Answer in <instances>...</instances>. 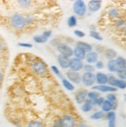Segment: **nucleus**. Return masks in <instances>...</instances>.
Segmentation results:
<instances>
[{"instance_id":"obj_1","label":"nucleus","mask_w":126,"mask_h":127,"mask_svg":"<svg viewBox=\"0 0 126 127\" xmlns=\"http://www.w3.org/2000/svg\"><path fill=\"white\" fill-rule=\"evenodd\" d=\"M11 24L16 29H21L25 27L27 24V19L23 16L20 14H14L11 17Z\"/></svg>"},{"instance_id":"obj_2","label":"nucleus","mask_w":126,"mask_h":127,"mask_svg":"<svg viewBox=\"0 0 126 127\" xmlns=\"http://www.w3.org/2000/svg\"><path fill=\"white\" fill-rule=\"evenodd\" d=\"M73 11L79 17L84 16L87 12V6L84 0H75L73 5Z\"/></svg>"},{"instance_id":"obj_3","label":"nucleus","mask_w":126,"mask_h":127,"mask_svg":"<svg viewBox=\"0 0 126 127\" xmlns=\"http://www.w3.org/2000/svg\"><path fill=\"white\" fill-rule=\"evenodd\" d=\"M108 83L110 86L116 87L117 89H126V80L117 79L115 76H112V75H109L108 76Z\"/></svg>"},{"instance_id":"obj_4","label":"nucleus","mask_w":126,"mask_h":127,"mask_svg":"<svg viewBox=\"0 0 126 127\" xmlns=\"http://www.w3.org/2000/svg\"><path fill=\"white\" fill-rule=\"evenodd\" d=\"M32 68H33V71L36 75H38V76H43L47 72V67L46 64L40 60L34 62Z\"/></svg>"},{"instance_id":"obj_5","label":"nucleus","mask_w":126,"mask_h":127,"mask_svg":"<svg viewBox=\"0 0 126 127\" xmlns=\"http://www.w3.org/2000/svg\"><path fill=\"white\" fill-rule=\"evenodd\" d=\"M81 83L86 86H91L95 83V74L91 72H85L81 75Z\"/></svg>"},{"instance_id":"obj_6","label":"nucleus","mask_w":126,"mask_h":127,"mask_svg":"<svg viewBox=\"0 0 126 127\" xmlns=\"http://www.w3.org/2000/svg\"><path fill=\"white\" fill-rule=\"evenodd\" d=\"M57 51L61 55H63L66 57L70 58L72 56H73V50L66 43L60 42L57 45Z\"/></svg>"},{"instance_id":"obj_7","label":"nucleus","mask_w":126,"mask_h":127,"mask_svg":"<svg viewBox=\"0 0 126 127\" xmlns=\"http://www.w3.org/2000/svg\"><path fill=\"white\" fill-rule=\"evenodd\" d=\"M83 67H84V63L81 59L76 58V57H73V58L70 59V69L71 70L80 72V70L83 69Z\"/></svg>"},{"instance_id":"obj_8","label":"nucleus","mask_w":126,"mask_h":127,"mask_svg":"<svg viewBox=\"0 0 126 127\" xmlns=\"http://www.w3.org/2000/svg\"><path fill=\"white\" fill-rule=\"evenodd\" d=\"M66 75L67 79L72 83L75 84H79L81 83V76L78 72L70 69L66 72Z\"/></svg>"},{"instance_id":"obj_9","label":"nucleus","mask_w":126,"mask_h":127,"mask_svg":"<svg viewBox=\"0 0 126 127\" xmlns=\"http://www.w3.org/2000/svg\"><path fill=\"white\" fill-rule=\"evenodd\" d=\"M87 98V91L86 89H80L78 90L74 96L75 101L79 105H81L82 103L85 102V100Z\"/></svg>"},{"instance_id":"obj_10","label":"nucleus","mask_w":126,"mask_h":127,"mask_svg":"<svg viewBox=\"0 0 126 127\" xmlns=\"http://www.w3.org/2000/svg\"><path fill=\"white\" fill-rule=\"evenodd\" d=\"M92 89L94 90H97L100 91L102 93H114L118 90V89L115 86H107L106 84L105 85H98V86H94L92 87Z\"/></svg>"},{"instance_id":"obj_11","label":"nucleus","mask_w":126,"mask_h":127,"mask_svg":"<svg viewBox=\"0 0 126 127\" xmlns=\"http://www.w3.org/2000/svg\"><path fill=\"white\" fill-rule=\"evenodd\" d=\"M57 60L58 63L61 65L62 69H69L70 68V59L69 57H66L63 55L60 54L57 57Z\"/></svg>"},{"instance_id":"obj_12","label":"nucleus","mask_w":126,"mask_h":127,"mask_svg":"<svg viewBox=\"0 0 126 127\" xmlns=\"http://www.w3.org/2000/svg\"><path fill=\"white\" fill-rule=\"evenodd\" d=\"M98 58H99V54L98 52L91 51L87 53L85 60L89 64H94L98 60Z\"/></svg>"},{"instance_id":"obj_13","label":"nucleus","mask_w":126,"mask_h":127,"mask_svg":"<svg viewBox=\"0 0 126 127\" xmlns=\"http://www.w3.org/2000/svg\"><path fill=\"white\" fill-rule=\"evenodd\" d=\"M108 76L105 73L98 72L95 74V82L98 85H105L108 83Z\"/></svg>"},{"instance_id":"obj_14","label":"nucleus","mask_w":126,"mask_h":127,"mask_svg":"<svg viewBox=\"0 0 126 127\" xmlns=\"http://www.w3.org/2000/svg\"><path fill=\"white\" fill-rule=\"evenodd\" d=\"M101 7V0H91L87 4V8L91 12H95L98 11Z\"/></svg>"},{"instance_id":"obj_15","label":"nucleus","mask_w":126,"mask_h":127,"mask_svg":"<svg viewBox=\"0 0 126 127\" xmlns=\"http://www.w3.org/2000/svg\"><path fill=\"white\" fill-rule=\"evenodd\" d=\"M62 121V126L66 127H72L75 126V120L73 116L70 115H66L61 119Z\"/></svg>"},{"instance_id":"obj_16","label":"nucleus","mask_w":126,"mask_h":127,"mask_svg":"<svg viewBox=\"0 0 126 127\" xmlns=\"http://www.w3.org/2000/svg\"><path fill=\"white\" fill-rule=\"evenodd\" d=\"M86 54H87V52L79 46H76L73 49V56L76 58H78L81 60H83V59H85V57H86Z\"/></svg>"},{"instance_id":"obj_17","label":"nucleus","mask_w":126,"mask_h":127,"mask_svg":"<svg viewBox=\"0 0 126 127\" xmlns=\"http://www.w3.org/2000/svg\"><path fill=\"white\" fill-rule=\"evenodd\" d=\"M108 120V126L114 127L116 125V114L114 111L111 110L107 113L106 116Z\"/></svg>"},{"instance_id":"obj_18","label":"nucleus","mask_w":126,"mask_h":127,"mask_svg":"<svg viewBox=\"0 0 126 127\" xmlns=\"http://www.w3.org/2000/svg\"><path fill=\"white\" fill-rule=\"evenodd\" d=\"M107 68H108V71L111 72H116L118 71V69H119V67H118V65L117 64L115 59L108 60V62L107 63Z\"/></svg>"},{"instance_id":"obj_19","label":"nucleus","mask_w":126,"mask_h":127,"mask_svg":"<svg viewBox=\"0 0 126 127\" xmlns=\"http://www.w3.org/2000/svg\"><path fill=\"white\" fill-rule=\"evenodd\" d=\"M101 106L102 111H104L105 113H108V112L114 109V103H112V102H110L108 99H105V101L103 102L102 105Z\"/></svg>"},{"instance_id":"obj_20","label":"nucleus","mask_w":126,"mask_h":127,"mask_svg":"<svg viewBox=\"0 0 126 127\" xmlns=\"http://www.w3.org/2000/svg\"><path fill=\"white\" fill-rule=\"evenodd\" d=\"M93 108V105L91 104V100L87 98L85 102L82 103V106H81V110L84 113H88V112L91 111Z\"/></svg>"},{"instance_id":"obj_21","label":"nucleus","mask_w":126,"mask_h":127,"mask_svg":"<svg viewBox=\"0 0 126 127\" xmlns=\"http://www.w3.org/2000/svg\"><path fill=\"white\" fill-rule=\"evenodd\" d=\"M104 55H105V58L108 60L110 59H114L117 57V53L112 49H107L104 52Z\"/></svg>"},{"instance_id":"obj_22","label":"nucleus","mask_w":126,"mask_h":127,"mask_svg":"<svg viewBox=\"0 0 126 127\" xmlns=\"http://www.w3.org/2000/svg\"><path fill=\"white\" fill-rule=\"evenodd\" d=\"M76 46H79L80 48L84 49L87 53L88 52H91L92 51V49H93V46H91V44L89 43H87V42H84L83 41H79L76 43Z\"/></svg>"},{"instance_id":"obj_23","label":"nucleus","mask_w":126,"mask_h":127,"mask_svg":"<svg viewBox=\"0 0 126 127\" xmlns=\"http://www.w3.org/2000/svg\"><path fill=\"white\" fill-rule=\"evenodd\" d=\"M62 83H63V86L66 88V89H67L68 91H73L74 90V86H73L71 83L70 81L66 79H62Z\"/></svg>"},{"instance_id":"obj_24","label":"nucleus","mask_w":126,"mask_h":127,"mask_svg":"<svg viewBox=\"0 0 126 127\" xmlns=\"http://www.w3.org/2000/svg\"><path fill=\"white\" fill-rule=\"evenodd\" d=\"M116 73H117V76H118V79L126 80V67L119 68L116 72Z\"/></svg>"},{"instance_id":"obj_25","label":"nucleus","mask_w":126,"mask_h":127,"mask_svg":"<svg viewBox=\"0 0 126 127\" xmlns=\"http://www.w3.org/2000/svg\"><path fill=\"white\" fill-rule=\"evenodd\" d=\"M104 116H105V112L101 110V111H98V112H96V113H93L91 116V119H94V120H98V119H102Z\"/></svg>"},{"instance_id":"obj_26","label":"nucleus","mask_w":126,"mask_h":127,"mask_svg":"<svg viewBox=\"0 0 126 127\" xmlns=\"http://www.w3.org/2000/svg\"><path fill=\"white\" fill-rule=\"evenodd\" d=\"M77 19L75 16H71L67 19V25L69 27H74L77 26Z\"/></svg>"},{"instance_id":"obj_27","label":"nucleus","mask_w":126,"mask_h":127,"mask_svg":"<svg viewBox=\"0 0 126 127\" xmlns=\"http://www.w3.org/2000/svg\"><path fill=\"white\" fill-rule=\"evenodd\" d=\"M116 62L119 68H122V67H126V59L122 56H118L116 57Z\"/></svg>"},{"instance_id":"obj_28","label":"nucleus","mask_w":126,"mask_h":127,"mask_svg":"<svg viewBox=\"0 0 126 127\" xmlns=\"http://www.w3.org/2000/svg\"><path fill=\"white\" fill-rule=\"evenodd\" d=\"M105 101V98L104 97H101V96H99L98 97L97 99H92L91 100V104L94 106H101L102 105L103 102Z\"/></svg>"},{"instance_id":"obj_29","label":"nucleus","mask_w":126,"mask_h":127,"mask_svg":"<svg viewBox=\"0 0 126 127\" xmlns=\"http://www.w3.org/2000/svg\"><path fill=\"white\" fill-rule=\"evenodd\" d=\"M90 35L92 37L93 39L98 40V41H102L103 40V38H102V36L100 35V33L98 32L97 31H95V30H91L90 31Z\"/></svg>"},{"instance_id":"obj_30","label":"nucleus","mask_w":126,"mask_h":127,"mask_svg":"<svg viewBox=\"0 0 126 127\" xmlns=\"http://www.w3.org/2000/svg\"><path fill=\"white\" fill-rule=\"evenodd\" d=\"M33 40L37 43H45L47 41V39H46L43 35H35L33 37Z\"/></svg>"},{"instance_id":"obj_31","label":"nucleus","mask_w":126,"mask_h":127,"mask_svg":"<svg viewBox=\"0 0 126 127\" xmlns=\"http://www.w3.org/2000/svg\"><path fill=\"white\" fill-rule=\"evenodd\" d=\"M101 96L100 93L98 92H96V91H91V92H88L87 93V99H97L98 97Z\"/></svg>"},{"instance_id":"obj_32","label":"nucleus","mask_w":126,"mask_h":127,"mask_svg":"<svg viewBox=\"0 0 126 127\" xmlns=\"http://www.w3.org/2000/svg\"><path fill=\"white\" fill-rule=\"evenodd\" d=\"M19 5L23 8H27L31 4V0H18Z\"/></svg>"},{"instance_id":"obj_33","label":"nucleus","mask_w":126,"mask_h":127,"mask_svg":"<svg viewBox=\"0 0 126 127\" xmlns=\"http://www.w3.org/2000/svg\"><path fill=\"white\" fill-rule=\"evenodd\" d=\"M83 69L84 70V72H93L95 69V67L92 65V64H85L84 65V67H83Z\"/></svg>"},{"instance_id":"obj_34","label":"nucleus","mask_w":126,"mask_h":127,"mask_svg":"<svg viewBox=\"0 0 126 127\" xmlns=\"http://www.w3.org/2000/svg\"><path fill=\"white\" fill-rule=\"evenodd\" d=\"M51 69H52V71H53L57 76H58V77H60L61 79H63L64 77H63V76L61 74V72H60V70L58 69V68L56 66V65H53V66H51Z\"/></svg>"},{"instance_id":"obj_35","label":"nucleus","mask_w":126,"mask_h":127,"mask_svg":"<svg viewBox=\"0 0 126 127\" xmlns=\"http://www.w3.org/2000/svg\"><path fill=\"white\" fill-rule=\"evenodd\" d=\"M108 16L111 17V18H115L118 16V11L113 8V9H111L109 11H108Z\"/></svg>"},{"instance_id":"obj_36","label":"nucleus","mask_w":126,"mask_h":127,"mask_svg":"<svg viewBox=\"0 0 126 127\" xmlns=\"http://www.w3.org/2000/svg\"><path fill=\"white\" fill-rule=\"evenodd\" d=\"M107 99L109 100L110 102H112V103H115V102H118L117 101V97H116V95L115 94H113V93H109V94H108L107 95Z\"/></svg>"},{"instance_id":"obj_37","label":"nucleus","mask_w":126,"mask_h":127,"mask_svg":"<svg viewBox=\"0 0 126 127\" xmlns=\"http://www.w3.org/2000/svg\"><path fill=\"white\" fill-rule=\"evenodd\" d=\"M105 67V65H104V63L101 60H98L95 63V68L98 69H102Z\"/></svg>"},{"instance_id":"obj_38","label":"nucleus","mask_w":126,"mask_h":127,"mask_svg":"<svg viewBox=\"0 0 126 127\" xmlns=\"http://www.w3.org/2000/svg\"><path fill=\"white\" fill-rule=\"evenodd\" d=\"M74 35L77 37H79V38H83V37L85 36V33L82 31L80 30H75L74 31Z\"/></svg>"},{"instance_id":"obj_39","label":"nucleus","mask_w":126,"mask_h":127,"mask_svg":"<svg viewBox=\"0 0 126 127\" xmlns=\"http://www.w3.org/2000/svg\"><path fill=\"white\" fill-rule=\"evenodd\" d=\"M43 124L39 121H33L29 124V126H42Z\"/></svg>"},{"instance_id":"obj_40","label":"nucleus","mask_w":126,"mask_h":127,"mask_svg":"<svg viewBox=\"0 0 126 127\" xmlns=\"http://www.w3.org/2000/svg\"><path fill=\"white\" fill-rule=\"evenodd\" d=\"M19 46H21V47H24V48H32L33 47V45L32 44H29V43H22V42H19Z\"/></svg>"},{"instance_id":"obj_41","label":"nucleus","mask_w":126,"mask_h":127,"mask_svg":"<svg viewBox=\"0 0 126 127\" xmlns=\"http://www.w3.org/2000/svg\"><path fill=\"white\" fill-rule=\"evenodd\" d=\"M125 24V22L122 19H118V21H116V25L118 27H122L124 26Z\"/></svg>"},{"instance_id":"obj_42","label":"nucleus","mask_w":126,"mask_h":127,"mask_svg":"<svg viewBox=\"0 0 126 127\" xmlns=\"http://www.w3.org/2000/svg\"><path fill=\"white\" fill-rule=\"evenodd\" d=\"M42 35H43L44 37H45L46 39H48L50 38V37L51 36V35H52V32H51V31H45Z\"/></svg>"},{"instance_id":"obj_43","label":"nucleus","mask_w":126,"mask_h":127,"mask_svg":"<svg viewBox=\"0 0 126 127\" xmlns=\"http://www.w3.org/2000/svg\"><path fill=\"white\" fill-rule=\"evenodd\" d=\"M54 126H62V121L61 119H59V120H57L54 123Z\"/></svg>"},{"instance_id":"obj_44","label":"nucleus","mask_w":126,"mask_h":127,"mask_svg":"<svg viewBox=\"0 0 126 127\" xmlns=\"http://www.w3.org/2000/svg\"><path fill=\"white\" fill-rule=\"evenodd\" d=\"M2 74L1 72H0V84L2 83Z\"/></svg>"},{"instance_id":"obj_45","label":"nucleus","mask_w":126,"mask_h":127,"mask_svg":"<svg viewBox=\"0 0 126 127\" xmlns=\"http://www.w3.org/2000/svg\"><path fill=\"white\" fill-rule=\"evenodd\" d=\"M2 44L0 42V51L2 50Z\"/></svg>"},{"instance_id":"obj_46","label":"nucleus","mask_w":126,"mask_h":127,"mask_svg":"<svg viewBox=\"0 0 126 127\" xmlns=\"http://www.w3.org/2000/svg\"><path fill=\"white\" fill-rule=\"evenodd\" d=\"M124 100L126 102V94H124Z\"/></svg>"},{"instance_id":"obj_47","label":"nucleus","mask_w":126,"mask_h":127,"mask_svg":"<svg viewBox=\"0 0 126 127\" xmlns=\"http://www.w3.org/2000/svg\"><path fill=\"white\" fill-rule=\"evenodd\" d=\"M69 1H73V2H74L75 0H69Z\"/></svg>"},{"instance_id":"obj_48","label":"nucleus","mask_w":126,"mask_h":127,"mask_svg":"<svg viewBox=\"0 0 126 127\" xmlns=\"http://www.w3.org/2000/svg\"><path fill=\"white\" fill-rule=\"evenodd\" d=\"M125 35H126V29H125Z\"/></svg>"}]
</instances>
